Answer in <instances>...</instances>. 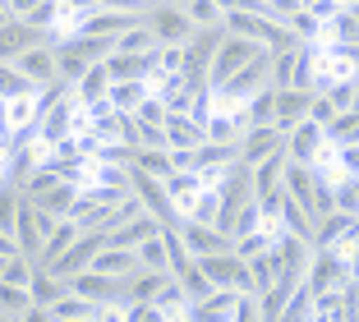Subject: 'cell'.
Instances as JSON below:
<instances>
[{
    "label": "cell",
    "instance_id": "7c38bea8",
    "mask_svg": "<svg viewBox=\"0 0 359 322\" xmlns=\"http://www.w3.org/2000/svg\"><path fill=\"white\" fill-rule=\"evenodd\" d=\"M161 129H166V147L170 152H194V147L208 138V129H203L194 115H166Z\"/></svg>",
    "mask_w": 359,
    "mask_h": 322
},
{
    "label": "cell",
    "instance_id": "6da1fadb",
    "mask_svg": "<svg viewBox=\"0 0 359 322\" xmlns=\"http://www.w3.org/2000/svg\"><path fill=\"white\" fill-rule=\"evenodd\" d=\"M129 189H134L138 203H143V208H148L161 226H180V221H184L175 212V203H170V194H166V180H157V175H148V170L129 166Z\"/></svg>",
    "mask_w": 359,
    "mask_h": 322
},
{
    "label": "cell",
    "instance_id": "83f0119b",
    "mask_svg": "<svg viewBox=\"0 0 359 322\" xmlns=\"http://www.w3.org/2000/svg\"><path fill=\"white\" fill-rule=\"evenodd\" d=\"M285 28L295 32L299 42H309V46H313V42H323V19H318L313 10H295L290 19H285Z\"/></svg>",
    "mask_w": 359,
    "mask_h": 322
},
{
    "label": "cell",
    "instance_id": "836d02e7",
    "mask_svg": "<svg viewBox=\"0 0 359 322\" xmlns=\"http://www.w3.org/2000/svg\"><path fill=\"white\" fill-rule=\"evenodd\" d=\"M189 115L198 120V125H208V120H212V88L194 93V102H189Z\"/></svg>",
    "mask_w": 359,
    "mask_h": 322
},
{
    "label": "cell",
    "instance_id": "ba28073f",
    "mask_svg": "<svg viewBox=\"0 0 359 322\" xmlns=\"http://www.w3.org/2000/svg\"><path fill=\"white\" fill-rule=\"evenodd\" d=\"M327 143V138H323V125H318V120H299V125H290L285 129V156H290V161H304V166H313L318 161V147Z\"/></svg>",
    "mask_w": 359,
    "mask_h": 322
},
{
    "label": "cell",
    "instance_id": "4fadbf2b",
    "mask_svg": "<svg viewBox=\"0 0 359 322\" xmlns=\"http://www.w3.org/2000/svg\"><path fill=\"white\" fill-rule=\"evenodd\" d=\"M32 42H46V37H42L37 28H32V23H23V19L0 23V60H14V55L28 51Z\"/></svg>",
    "mask_w": 359,
    "mask_h": 322
},
{
    "label": "cell",
    "instance_id": "4dcf8cb0",
    "mask_svg": "<svg viewBox=\"0 0 359 322\" xmlns=\"http://www.w3.org/2000/svg\"><path fill=\"white\" fill-rule=\"evenodd\" d=\"M281 318H290V322H299V318H313V290H309L304 281H299L295 290H290V300H285Z\"/></svg>",
    "mask_w": 359,
    "mask_h": 322
},
{
    "label": "cell",
    "instance_id": "8d00e7d4",
    "mask_svg": "<svg viewBox=\"0 0 359 322\" xmlns=\"http://www.w3.org/2000/svg\"><path fill=\"white\" fill-rule=\"evenodd\" d=\"M32 5H37V0H5L10 19H28V14H32Z\"/></svg>",
    "mask_w": 359,
    "mask_h": 322
},
{
    "label": "cell",
    "instance_id": "f35d334b",
    "mask_svg": "<svg viewBox=\"0 0 359 322\" xmlns=\"http://www.w3.org/2000/svg\"><path fill=\"white\" fill-rule=\"evenodd\" d=\"M346 10H350V14H355V19H359V0H346Z\"/></svg>",
    "mask_w": 359,
    "mask_h": 322
},
{
    "label": "cell",
    "instance_id": "7a4b0ae2",
    "mask_svg": "<svg viewBox=\"0 0 359 322\" xmlns=\"http://www.w3.org/2000/svg\"><path fill=\"white\" fill-rule=\"evenodd\" d=\"M148 28L157 46H184L194 37V19L184 14V5H170V0H157L148 10Z\"/></svg>",
    "mask_w": 359,
    "mask_h": 322
},
{
    "label": "cell",
    "instance_id": "5b68a950",
    "mask_svg": "<svg viewBox=\"0 0 359 322\" xmlns=\"http://www.w3.org/2000/svg\"><path fill=\"white\" fill-rule=\"evenodd\" d=\"M106 244V230H79V239L69 244V249L60 253V258L51 262V271L60 281H69L74 271H83V267H93V258H97V249Z\"/></svg>",
    "mask_w": 359,
    "mask_h": 322
},
{
    "label": "cell",
    "instance_id": "f1b7e54d",
    "mask_svg": "<svg viewBox=\"0 0 359 322\" xmlns=\"http://www.w3.org/2000/svg\"><path fill=\"white\" fill-rule=\"evenodd\" d=\"M152 46H157V37H152L148 19L134 23V28H125V32H116V51H152Z\"/></svg>",
    "mask_w": 359,
    "mask_h": 322
},
{
    "label": "cell",
    "instance_id": "9c48e42d",
    "mask_svg": "<svg viewBox=\"0 0 359 322\" xmlns=\"http://www.w3.org/2000/svg\"><path fill=\"white\" fill-rule=\"evenodd\" d=\"M276 147H285V129H276V125H249L240 134V161H263L267 152H276Z\"/></svg>",
    "mask_w": 359,
    "mask_h": 322
},
{
    "label": "cell",
    "instance_id": "cb8c5ba5",
    "mask_svg": "<svg viewBox=\"0 0 359 322\" xmlns=\"http://www.w3.org/2000/svg\"><path fill=\"white\" fill-rule=\"evenodd\" d=\"M244 115H249V125H272L276 120V88H258L249 102H244Z\"/></svg>",
    "mask_w": 359,
    "mask_h": 322
},
{
    "label": "cell",
    "instance_id": "f546056e",
    "mask_svg": "<svg viewBox=\"0 0 359 322\" xmlns=\"http://www.w3.org/2000/svg\"><path fill=\"white\" fill-rule=\"evenodd\" d=\"M184 14L194 19V28H222V5L217 0H184Z\"/></svg>",
    "mask_w": 359,
    "mask_h": 322
},
{
    "label": "cell",
    "instance_id": "5bb4252c",
    "mask_svg": "<svg viewBox=\"0 0 359 322\" xmlns=\"http://www.w3.org/2000/svg\"><path fill=\"white\" fill-rule=\"evenodd\" d=\"M106 88H111V69H106V60H93L83 69V79L74 83V102L79 106H93V102H102V97H106Z\"/></svg>",
    "mask_w": 359,
    "mask_h": 322
},
{
    "label": "cell",
    "instance_id": "d6986e66",
    "mask_svg": "<svg viewBox=\"0 0 359 322\" xmlns=\"http://www.w3.org/2000/svg\"><path fill=\"white\" fill-rule=\"evenodd\" d=\"M152 304H157L161 322H166V318H189V295H184V286H180L175 276L161 281V290L152 295Z\"/></svg>",
    "mask_w": 359,
    "mask_h": 322
},
{
    "label": "cell",
    "instance_id": "d6a6232c",
    "mask_svg": "<svg viewBox=\"0 0 359 322\" xmlns=\"http://www.w3.org/2000/svg\"><path fill=\"white\" fill-rule=\"evenodd\" d=\"M134 115H138V120H143V125H161V120H166L170 111H166V102H161L157 93H148V97H143V102H138V111H134Z\"/></svg>",
    "mask_w": 359,
    "mask_h": 322
},
{
    "label": "cell",
    "instance_id": "ac0fdd59",
    "mask_svg": "<svg viewBox=\"0 0 359 322\" xmlns=\"http://www.w3.org/2000/svg\"><path fill=\"white\" fill-rule=\"evenodd\" d=\"M152 93L148 79H111V88H106V102L116 106V111H138V102Z\"/></svg>",
    "mask_w": 359,
    "mask_h": 322
},
{
    "label": "cell",
    "instance_id": "277c9868",
    "mask_svg": "<svg viewBox=\"0 0 359 322\" xmlns=\"http://www.w3.org/2000/svg\"><path fill=\"white\" fill-rule=\"evenodd\" d=\"M350 281V262L341 249H313V258H309L304 267V286L309 290H337V286H346Z\"/></svg>",
    "mask_w": 359,
    "mask_h": 322
},
{
    "label": "cell",
    "instance_id": "9a60e30c",
    "mask_svg": "<svg viewBox=\"0 0 359 322\" xmlns=\"http://www.w3.org/2000/svg\"><path fill=\"white\" fill-rule=\"evenodd\" d=\"M170 271H152V267H138L125 276V304H152V295L161 290V281Z\"/></svg>",
    "mask_w": 359,
    "mask_h": 322
},
{
    "label": "cell",
    "instance_id": "44dd1931",
    "mask_svg": "<svg viewBox=\"0 0 359 322\" xmlns=\"http://www.w3.org/2000/svg\"><path fill=\"white\" fill-rule=\"evenodd\" d=\"M323 138H327L332 147H346V143H359V111H337L323 125Z\"/></svg>",
    "mask_w": 359,
    "mask_h": 322
},
{
    "label": "cell",
    "instance_id": "e0dca14e",
    "mask_svg": "<svg viewBox=\"0 0 359 322\" xmlns=\"http://www.w3.org/2000/svg\"><path fill=\"white\" fill-rule=\"evenodd\" d=\"M93 267L106 271V276H120V281H125L129 271H138V253L134 249H120V244H102V249H97V258H93Z\"/></svg>",
    "mask_w": 359,
    "mask_h": 322
},
{
    "label": "cell",
    "instance_id": "e575fe53",
    "mask_svg": "<svg viewBox=\"0 0 359 322\" xmlns=\"http://www.w3.org/2000/svg\"><path fill=\"white\" fill-rule=\"evenodd\" d=\"M138 125H143V120H138ZM138 147H166V129L161 125H143V143Z\"/></svg>",
    "mask_w": 359,
    "mask_h": 322
},
{
    "label": "cell",
    "instance_id": "4316f807",
    "mask_svg": "<svg viewBox=\"0 0 359 322\" xmlns=\"http://www.w3.org/2000/svg\"><path fill=\"white\" fill-rule=\"evenodd\" d=\"M134 166L148 170V175H157V180H166L170 170H175V166H170V147H138V152H134Z\"/></svg>",
    "mask_w": 359,
    "mask_h": 322
},
{
    "label": "cell",
    "instance_id": "1f68e13d",
    "mask_svg": "<svg viewBox=\"0 0 359 322\" xmlns=\"http://www.w3.org/2000/svg\"><path fill=\"white\" fill-rule=\"evenodd\" d=\"M19 93H32V83L14 69L10 60H0V97H19Z\"/></svg>",
    "mask_w": 359,
    "mask_h": 322
},
{
    "label": "cell",
    "instance_id": "52a82bcc",
    "mask_svg": "<svg viewBox=\"0 0 359 322\" xmlns=\"http://www.w3.org/2000/svg\"><path fill=\"white\" fill-rule=\"evenodd\" d=\"M180 239H184V249L189 258H203V253H226L231 249V235L222 226H208V221H180Z\"/></svg>",
    "mask_w": 359,
    "mask_h": 322
},
{
    "label": "cell",
    "instance_id": "ab89813d",
    "mask_svg": "<svg viewBox=\"0 0 359 322\" xmlns=\"http://www.w3.org/2000/svg\"><path fill=\"white\" fill-rule=\"evenodd\" d=\"M350 111H359V79H355V102H350Z\"/></svg>",
    "mask_w": 359,
    "mask_h": 322
},
{
    "label": "cell",
    "instance_id": "30bf717a",
    "mask_svg": "<svg viewBox=\"0 0 359 322\" xmlns=\"http://www.w3.org/2000/svg\"><path fill=\"white\" fill-rule=\"evenodd\" d=\"M309 106H313V88H276V129H290L299 125L309 115Z\"/></svg>",
    "mask_w": 359,
    "mask_h": 322
},
{
    "label": "cell",
    "instance_id": "d590c367",
    "mask_svg": "<svg viewBox=\"0 0 359 322\" xmlns=\"http://www.w3.org/2000/svg\"><path fill=\"white\" fill-rule=\"evenodd\" d=\"M337 156H341V166H346L350 175H359V143H346V147H337Z\"/></svg>",
    "mask_w": 359,
    "mask_h": 322
},
{
    "label": "cell",
    "instance_id": "8992f818",
    "mask_svg": "<svg viewBox=\"0 0 359 322\" xmlns=\"http://www.w3.org/2000/svg\"><path fill=\"white\" fill-rule=\"evenodd\" d=\"M10 65L23 74V79H28L32 88H42V83H51V79H60V74H55V46L51 42H32L28 51H19Z\"/></svg>",
    "mask_w": 359,
    "mask_h": 322
},
{
    "label": "cell",
    "instance_id": "74e56055",
    "mask_svg": "<svg viewBox=\"0 0 359 322\" xmlns=\"http://www.w3.org/2000/svg\"><path fill=\"white\" fill-rule=\"evenodd\" d=\"M0 253H5V258H10V253H19V244H14L10 230H0Z\"/></svg>",
    "mask_w": 359,
    "mask_h": 322
},
{
    "label": "cell",
    "instance_id": "2e32d148",
    "mask_svg": "<svg viewBox=\"0 0 359 322\" xmlns=\"http://www.w3.org/2000/svg\"><path fill=\"white\" fill-rule=\"evenodd\" d=\"M69 290L51 267H32V281H28V295H32V309H51L60 295Z\"/></svg>",
    "mask_w": 359,
    "mask_h": 322
},
{
    "label": "cell",
    "instance_id": "60d3db41",
    "mask_svg": "<svg viewBox=\"0 0 359 322\" xmlns=\"http://www.w3.org/2000/svg\"><path fill=\"white\" fill-rule=\"evenodd\" d=\"M0 267H5V253H0Z\"/></svg>",
    "mask_w": 359,
    "mask_h": 322
},
{
    "label": "cell",
    "instance_id": "8fae6325",
    "mask_svg": "<svg viewBox=\"0 0 359 322\" xmlns=\"http://www.w3.org/2000/svg\"><path fill=\"white\" fill-rule=\"evenodd\" d=\"M161 221L152 217V212H138V217H129V221H120V226H111L106 230V244H120V249H134L138 239H148V235H161Z\"/></svg>",
    "mask_w": 359,
    "mask_h": 322
},
{
    "label": "cell",
    "instance_id": "603a6c76",
    "mask_svg": "<svg viewBox=\"0 0 359 322\" xmlns=\"http://www.w3.org/2000/svg\"><path fill=\"white\" fill-rule=\"evenodd\" d=\"M74 198H79V185L60 180V185H51L42 198H32V203H37V208H46L51 217H69V208H74Z\"/></svg>",
    "mask_w": 359,
    "mask_h": 322
},
{
    "label": "cell",
    "instance_id": "d4e9b609",
    "mask_svg": "<svg viewBox=\"0 0 359 322\" xmlns=\"http://www.w3.org/2000/svg\"><path fill=\"white\" fill-rule=\"evenodd\" d=\"M281 226L290 230V235H299V239H313V217H309V208H299L290 194L281 198Z\"/></svg>",
    "mask_w": 359,
    "mask_h": 322
},
{
    "label": "cell",
    "instance_id": "7402d4cb",
    "mask_svg": "<svg viewBox=\"0 0 359 322\" xmlns=\"http://www.w3.org/2000/svg\"><path fill=\"white\" fill-rule=\"evenodd\" d=\"M28 313H32V295H28V286L0 281V318H28Z\"/></svg>",
    "mask_w": 359,
    "mask_h": 322
},
{
    "label": "cell",
    "instance_id": "484cf974",
    "mask_svg": "<svg viewBox=\"0 0 359 322\" xmlns=\"http://www.w3.org/2000/svg\"><path fill=\"white\" fill-rule=\"evenodd\" d=\"M134 253H138V267L170 271V262H166V239H161V235H148V239H138V244H134Z\"/></svg>",
    "mask_w": 359,
    "mask_h": 322
},
{
    "label": "cell",
    "instance_id": "b9f144b4",
    "mask_svg": "<svg viewBox=\"0 0 359 322\" xmlns=\"http://www.w3.org/2000/svg\"><path fill=\"white\" fill-rule=\"evenodd\" d=\"M170 5H184V0H170Z\"/></svg>",
    "mask_w": 359,
    "mask_h": 322
},
{
    "label": "cell",
    "instance_id": "3957f363",
    "mask_svg": "<svg viewBox=\"0 0 359 322\" xmlns=\"http://www.w3.org/2000/svg\"><path fill=\"white\" fill-rule=\"evenodd\" d=\"M258 51H263L258 42H249V37H235V32H226L222 46H217V55L208 60V88H222L226 79H231V74L240 69L244 60H254Z\"/></svg>",
    "mask_w": 359,
    "mask_h": 322
},
{
    "label": "cell",
    "instance_id": "ffe728a7",
    "mask_svg": "<svg viewBox=\"0 0 359 322\" xmlns=\"http://www.w3.org/2000/svg\"><path fill=\"white\" fill-rule=\"evenodd\" d=\"M74 239H79V226H74L69 217H60V221H55V230H51V235L42 239V253H37V267H51V262L60 258V253L69 249Z\"/></svg>",
    "mask_w": 359,
    "mask_h": 322
}]
</instances>
